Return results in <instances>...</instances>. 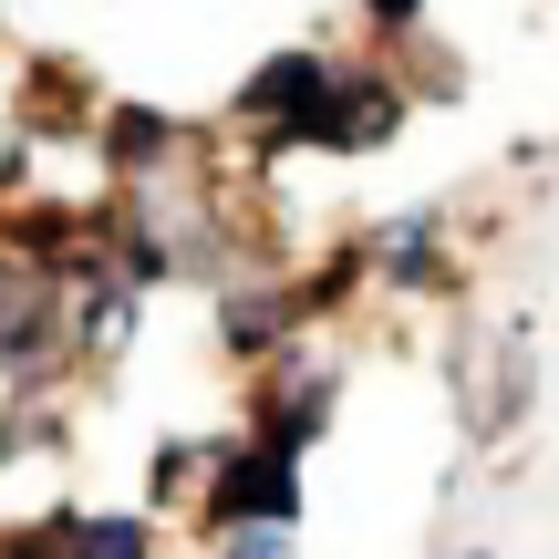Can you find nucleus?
Instances as JSON below:
<instances>
[{"instance_id": "nucleus-5", "label": "nucleus", "mask_w": 559, "mask_h": 559, "mask_svg": "<svg viewBox=\"0 0 559 559\" xmlns=\"http://www.w3.org/2000/svg\"><path fill=\"white\" fill-rule=\"evenodd\" d=\"M73 362V290L52 270H32L21 249H0V383L32 394Z\"/></svg>"}, {"instance_id": "nucleus-3", "label": "nucleus", "mask_w": 559, "mask_h": 559, "mask_svg": "<svg viewBox=\"0 0 559 559\" xmlns=\"http://www.w3.org/2000/svg\"><path fill=\"white\" fill-rule=\"evenodd\" d=\"M445 394H456V425L466 445H508L528 425V404H539V353H528L519 321H498V332H456V353H445Z\"/></svg>"}, {"instance_id": "nucleus-17", "label": "nucleus", "mask_w": 559, "mask_h": 559, "mask_svg": "<svg viewBox=\"0 0 559 559\" xmlns=\"http://www.w3.org/2000/svg\"><path fill=\"white\" fill-rule=\"evenodd\" d=\"M436 559H498V549H487V539H445Z\"/></svg>"}, {"instance_id": "nucleus-13", "label": "nucleus", "mask_w": 559, "mask_h": 559, "mask_svg": "<svg viewBox=\"0 0 559 559\" xmlns=\"http://www.w3.org/2000/svg\"><path fill=\"white\" fill-rule=\"evenodd\" d=\"M207 466H218V436H166L156 445V466H145V508H198V487H207Z\"/></svg>"}, {"instance_id": "nucleus-9", "label": "nucleus", "mask_w": 559, "mask_h": 559, "mask_svg": "<svg viewBox=\"0 0 559 559\" xmlns=\"http://www.w3.org/2000/svg\"><path fill=\"white\" fill-rule=\"evenodd\" d=\"M21 559H156V508H41L11 528Z\"/></svg>"}, {"instance_id": "nucleus-12", "label": "nucleus", "mask_w": 559, "mask_h": 559, "mask_svg": "<svg viewBox=\"0 0 559 559\" xmlns=\"http://www.w3.org/2000/svg\"><path fill=\"white\" fill-rule=\"evenodd\" d=\"M135 311H145V290L83 280V290H73V362H124V353H135Z\"/></svg>"}, {"instance_id": "nucleus-18", "label": "nucleus", "mask_w": 559, "mask_h": 559, "mask_svg": "<svg viewBox=\"0 0 559 559\" xmlns=\"http://www.w3.org/2000/svg\"><path fill=\"white\" fill-rule=\"evenodd\" d=\"M0 559H21V549H11V528H0Z\"/></svg>"}, {"instance_id": "nucleus-2", "label": "nucleus", "mask_w": 559, "mask_h": 559, "mask_svg": "<svg viewBox=\"0 0 559 559\" xmlns=\"http://www.w3.org/2000/svg\"><path fill=\"white\" fill-rule=\"evenodd\" d=\"M342 383H353V353H342L332 332L280 342L260 373H249V436H270V445H290V456H311V445L332 436V415H342Z\"/></svg>"}, {"instance_id": "nucleus-15", "label": "nucleus", "mask_w": 559, "mask_h": 559, "mask_svg": "<svg viewBox=\"0 0 559 559\" xmlns=\"http://www.w3.org/2000/svg\"><path fill=\"white\" fill-rule=\"evenodd\" d=\"M362 32H373V41H415L425 32V0H362Z\"/></svg>"}, {"instance_id": "nucleus-11", "label": "nucleus", "mask_w": 559, "mask_h": 559, "mask_svg": "<svg viewBox=\"0 0 559 559\" xmlns=\"http://www.w3.org/2000/svg\"><path fill=\"white\" fill-rule=\"evenodd\" d=\"M94 73H83V62H62V52H41L32 62V83H21V135H32V145H52V135H94Z\"/></svg>"}, {"instance_id": "nucleus-16", "label": "nucleus", "mask_w": 559, "mask_h": 559, "mask_svg": "<svg viewBox=\"0 0 559 559\" xmlns=\"http://www.w3.org/2000/svg\"><path fill=\"white\" fill-rule=\"evenodd\" d=\"M207 559H300L290 528H249V539H207Z\"/></svg>"}, {"instance_id": "nucleus-7", "label": "nucleus", "mask_w": 559, "mask_h": 559, "mask_svg": "<svg viewBox=\"0 0 559 559\" xmlns=\"http://www.w3.org/2000/svg\"><path fill=\"white\" fill-rule=\"evenodd\" d=\"M300 332H311V311H300V280L280 260H249V270L218 280V353L239 373H260L280 342H300Z\"/></svg>"}, {"instance_id": "nucleus-10", "label": "nucleus", "mask_w": 559, "mask_h": 559, "mask_svg": "<svg viewBox=\"0 0 559 559\" xmlns=\"http://www.w3.org/2000/svg\"><path fill=\"white\" fill-rule=\"evenodd\" d=\"M94 145H104V166H115V187H156V177H177V166H198V156H207L198 124L156 115V104H104Z\"/></svg>"}, {"instance_id": "nucleus-6", "label": "nucleus", "mask_w": 559, "mask_h": 559, "mask_svg": "<svg viewBox=\"0 0 559 559\" xmlns=\"http://www.w3.org/2000/svg\"><path fill=\"white\" fill-rule=\"evenodd\" d=\"M362 270H373V300H456L466 290L445 207H394V218H373L362 228Z\"/></svg>"}, {"instance_id": "nucleus-14", "label": "nucleus", "mask_w": 559, "mask_h": 559, "mask_svg": "<svg viewBox=\"0 0 559 559\" xmlns=\"http://www.w3.org/2000/svg\"><path fill=\"white\" fill-rule=\"evenodd\" d=\"M21 166H32V135H21V104L0 94V207H21Z\"/></svg>"}, {"instance_id": "nucleus-8", "label": "nucleus", "mask_w": 559, "mask_h": 559, "mask_svg": "<svg viewBox=\"0 0 559 559\" xmlns=\"http://www.w3.org/2000/svg\"><path fill=\"white\" fill-rule=\"evenodd\" d=\"M404 115H415V94H404V73L394 62H342V83H332V104H321V135H311V156H383V145L404 135Z\"/></svg>"}, {"instance_id": "nucleus-4", "label": "nucleus", "mask_w": 559, "mask_h": 559, "mask_svg": "<svg viewBox=\"0 0 559 559\" xmlns=\"http://www.w3.org/2000/svg\"><path fill=\"white\" fill-rule=\"evenodd\" d=\"M332 83H342V62H332V52H311V41H290V52L249 62V83L228 94V124H239L260 156H311Z\"/></svg>"}, {"instance_id": "nucleus-1", "label": "nucleus", "mask_w": 559, "mask_h": 559, "mask_svg": "<svg viewBox=\"0 0 559 559\" xmlns=\"http://www.w3.org/2000/svg\"><path fill=\"white\" fill-rule=\"evenodd\" d=\"M187 519H198L207 539L300 528V519H311V477H300V456H290V445H270V436H218V466H207V487H198Z\"/></svg>"}]
</instances>
